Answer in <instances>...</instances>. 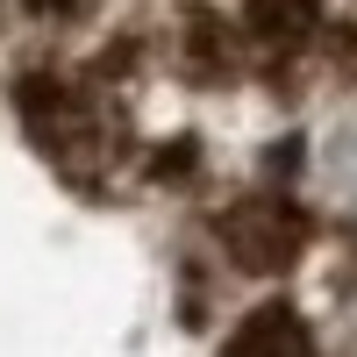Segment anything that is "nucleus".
<instances>
[{
  "label": "nucleus",
  "instance_id": "f257e3e1",
  "mask_svg": "<svg viewBox=\"0 0 357 357\" xmlns=\"http://www.w3.org/2000/svg\"><path fill=\"white\" fill-rule=\"evenodd\" d=\"M22 114H29V136H36L72 178H86V172L107 158V114H100V100H86L79 86H65V79H29L22 86Z\"/></svg>",
  "mask_w": 357,
  "mask_h": 357
},
{
  "label": "nucleus",
  "instance_id": "f03ea898",
  "mask_svg": "<svg viewBox=\"0 0 357 357\" xmlns=\"http://www.w3.org/2000/svg\"><path fill=\"white\" fill-rule=\"evenodd\" d=\"M222 243L243 272H286L293 257L307 250V215L279 193H250L222 215Z\"/></svg>",
  "mask_w": 357,
  "mask_h": 357
},
{
  "label": "nucleus",
  "instance_id": "7ed1b4c3",
  "mask_svg": "<svg viewBox=\"0 0 357 357\" xmlns=\"http://www.w3.org/2000/svg\"><path fill=\"white\" fill-rule=\"evenodd\" d=\"M229 357H314V343H307V321L272 301L229 336Z\"/></svg>",
  "mask_w": 357,
  "mask_h": 357
},
{
  "label": "nucleus",
  "instance_id": "20e7f679",
  "mask_svg": "<svg viewBox=\"0 0 357 357\" xmlns=\"http://www.w3.org/2000/svg\"><path fill=\"white\" fill-rule=\"evenodd\" d=\"M321 186H329V207L357 229V122H350V129H336L329 158H321Z\"/></svg>",
  "mask_w": 357,
  "mask_h": 357
},
{
  "label": "nucleus",
  "instance_id": "39448f33",
  "mask_svg": "<svg viewBox=\"0 0 357 357\" xmlns=\"http://www.w3.org/2000/svg\"><path fill=\"white\" fill-rule=\"evenodd\" d=\"M36 8H43V15H72L79 0H36Z\"/></svg>",
  "mask_w": 357,
  "mask_h": 357
}]
</instances>
